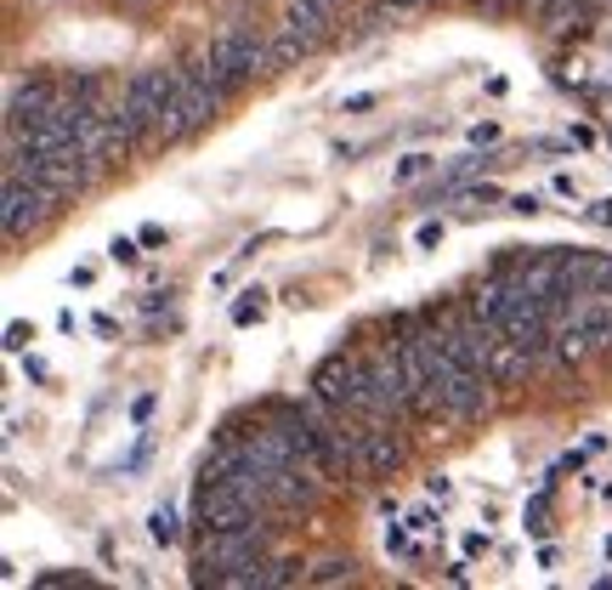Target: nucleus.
Returning <instances> with one entry per match:
<instances>
[{
	"label": "nucleus",
	"instance_id": "20",
	"mask_svg": "<svg viewBox=\"0 0 612 590\" xmlns=\"http://www.w3.org/2000/svg\"><path fill=\"white\" fill-rule=\"evenodd\" d=\"M109 256L120 261V268H131V261H136V239H114V245H109Z\"/></svg>",
	"mask_w": 612,
	"mask_h": 590
},
{
	"label": "nucleus",
	"instance_id": "6",
	"mask_svg": "<svg viewBox=\"0 0 612 590\" xmlns=\"http://www.w3.org/2000/svg\"><path fill=\"white\" fill-rule=\"evenodd\" d=\"M57 205H63V200H57L52 188L29 182V177H7V211H0V222H7V239L34 234V227H41Z\"/></svg>",
	"mask_w": 612,
	"mask_h": 590
},
{
	"label": "nucleus",
	"instance_id": "4",
	"mask_svg": "<svg viewBox=\"0 0 612 590\" xmlns=\"http://www.w3.org/2000/svg\"><path fill=\"white\" fill-rule=\"evenodd\" d=\"M199 57L211 63V75H216L227 91H245V86H256L261 75H279V69H272V46L256 35V29H245V23L216 29V41L204 46Z\"/></svg>",
	"mask_w": 612,
	"mask_h": 590
},
{
	"label": "nucleus",
	"instance_id": "22",
	"mask_svg": "<svg viewBox=\"0 0 612 590\" xmlns=\"http://www.w3.org/2000/svg\"><path fill=\"white\" fill-rule=\"evenodd\" d=\"M596 227H612V200H590V211H585Z\"/></svg>",
	"mask_w": 612,
	"mask_h": 590
},
{
	"label": "nucleus",
	"instance_id": "21",
	"mask_svg": "<svg viewBox=\"0 0 612 590\" xmlns=\"http://www.w3.org/2000/svg\"><path fill=\"white\" fill-rule=\"evenodd\" d=\"M41 585L46 590H63V585H91V579L86 574H41Z\"/></svg>",
	"mask_w": 612,
	"mask_h": 590
},
{
	"label": "nucleus",
	"instance_id": "13",
	"mask_svg": "<svg viewBox=\"0 0 612 590\" xmlns=\"http://www.w3.org/2000/svg\"><path fill=\"white\" fill-rule=\"evenodd\" d=\"M267 290L261 284H250V290H238V302H233V324H238V330H250V324H261L267 318Z\"/></svg>",
	"mask_w": 612,
	"mask_h": 590
},
{
	"label": "nucleus",
	"instance_id": "14",
	"mask_svg": "<svg viewBox=\"0 0 612 590\" xmlns=\"http://www.w3.org/2000/svg\"><path fill=\"white\" fill-rule=\"evenodd\" d=\"M148 534H154V545H177V540H182V522H177V511H170V506H154V517H148Z\"/></svg>",
	"mask_w": 612,
	"mask_h": 590
},
{
	"label": "nucleus",
	"instance_id": "15",
	"mask_svg": "<svg viewBox=\"0 0 612 590\" xmlns=\"http://www.w3.org/2000/svg\"><path fill=\"white\" fill-rule=\"evenodd\" d=\"M426 171H437V159H431V154H403V159H397V171H392V182L408 188V182H420Z\"/></svg>",
	"mask_w": 612,
	"mask_h": 590
},
{
	"label": "nucleus",
	"instance_id": "5",
	"mask_svg": "<svg viewBox=\"0 0 612 590\" xmlns=\"http://www.w3.org/2000/svg\"><path fill=\"white\" fill-rule=\"evenodd\" d=\"M193 522H199V529H216V534H227V529H267V517L238 495L233 483H199Z\"/></svg>",
	"mask_w": 612,
	"mask_h": 590
},
{
	"label": "nucleus",
	"instance_id": "8",
	"mask_svg": "<svg viewBox=\"0 0 612 590\" xmlns=\"http://www.w3.org/2000/svg\"><path fill=\"white\" fill-rule=\"evenodd\" d=\"M363 364H369V381H374V392H381V404L392 409V420H408V392H403V358H397V341L363 352Z\"/></svg>",
	"mask_w": 612,
	"mask_h": 590
},
{
	"label": "nucleus",
	"instance_id": "28",
	"mask_svg": "<svg viewBox=\"0 0 612 590\" xmlns=\"http://www.w3.org/2000/svg\"><path fill=\"white\" fill-rule=\"evenodd\" d=\"M601 551H607V563H612V534H607V540H601Z\"/></svg>",
	"mask_w": 612,
	"mask_h": 590
},
{
	"label": "nucleus",
	"instance_id": "30",
	"mask_svg": "<svg viewBox=\"0 0 612 590\" xmlns=\"http://www.w3.org/2000/svg\"><path fill=\"white\" fill-rule=\"evenodd\" d=\"M125 7H143V0H125Z\"/></svg>",
	"mask_w": 612,
	"mask_h": 590
},
{
	"label": "nucleus",
	"instance_id": "25",
	"mask_svg": "<svg viewBox=\"0 0 612 590\" xmlns=\"http://www.w3.org/2000/svg\"><path fill=\"white\" fill-rule=\"evenodd\" d=\"M23 341H34V330H23V324H12V330H7V347H12V352H23Z\"/></svg>",
	"mask_w": 612,
	"mask_h": 590
},
{
	"label": "nucleus",
	"instance_id": "2",
	"mask_svg": "<svg viewBox=\"0 0 612 590\" xmlns=\"http://www.w3.org/2000/svg\"><path fill=\"white\" fill-rule=\"evenodd\" d=\"M170 97H177V69H165V63H148V69H136L120 91V125L131 148H159V125H165V109Z\"/></svg>",
	"mask_w": 612,
	"mask_h": 590
},
{
	"label": "nucleus",
	"instance_id": "29",
	"mask_svg": "<svg viewBox=\"0 0 612 590\" xmlns=\"http://www.w3.org/2000/svg\"><path fill=\"white\" fill-rule=\"evenodd\" d=\"M607 143H612V120H607Z\"/></svg>",
	"mask_w": 612,
	"mask_h": 590
},
{
	"label": "nucleus",
	"instance_id": "10",
	"mask_svg": "<svg viewBox=\"0 0 612 590\" xmlns=\"http://www.w3.org/2000/svg\"><path fill=\"white\" fill-rule=\"evenodd\" d=\"M528 370H533V352H528V347H517L510 336H499V330H494L488 381H494V386H517V381H528Z\"/></svg>",
	"mask_w": 612,
	"mask_h": 590
},
{
	"label": "nucleus",
	"instance_id": "11",
	"mask_svg": "<svg viewBox=\"0 0 612 590\" xmlns=\"http://www.w3.org/2000/svg\"><path fill=\"white\" fill-rule=\"evenodd\" d=\"M57 97H63V86H52V80L12 86V97H7V125H23V120H34V114H46Z\"/></svg>",
	"mask_w": 612,
	"mask_h": 590
},
{
	"label": "nucleus",
	"instance_id": "17",
	"mask_svg": "<svg viewBox=\"0 0 612 590\" xmlns=\"http://www.w3.org/2000/svg\"><path fill=\"white\" fill-rule=\"evenodd\" d=\"M295 579H301L295 556H284V563H267V585H295Z\"/></svg>",
	"mask_w": 612,
	"mask_h": 590
},
{
	"label": "nucleus",
	"instance_id": "7",
	"mask_svg": "<svg viewBox=\"0 0 612 590\" xmlns=\"http://www.w3.org/2000/svg\"><path fill=\"white\" fill-rule=\"evenodd\" d=\"M408 461L403 432L392 420H363V438H358V477H397Z\"/></svg>",
	"mask_w": 612,
	"mask_h": 590
},
{
	"label": "nucleus",
	"instance_id": "18",
	"mask_svg": "<svg viewBox=\"0 0 612 590\" xmlns=\"http://www.w3.org/2000/svg\"><path fill=\"white\" fill-rule=\"evenodd\" d=\"M551 193H556V200H573V205L585 200V188H578V177H567V171H562V177H551Z\"/></svg>",
	"mask_w": 612,
	"mask_h": 590
},
{
	"label": "nucleus",
	"instance_id": "19",
	"mask_svg": "<svg viewBox=\"0 0 612 590\" xmlns=\"http://www.w3.org/2000/svg\"><path fill=\"white\" fill-rule=\"evenodd\" d=\"M415 245H420V250H437V245H442V222H420V227H415Z\"/></svg>",
	"mask_w": 612,
	"mask_h": 590
},
{
	"label": "nucleus",
	"instance_id": "26",
	"mask_svg": "<svg viewBox=\"0 0 612 590\" xmlns=\"http://www.w3.org/2000/svg\"><path fill=\"white\" fill-rule=\"evenodd\" d=\"M471 143H476V148H483V143H499V125H476Z\"/></svg>",
	"mask_w": 612,
	"mask_h": 590
},
{
	"label": "nucleus",
	"instance_id": "9",
	"mask_svg": "<svg viewBox=\"0 0 612 590\" xmlns=\"http://www.w3.org/2000/svg\"><path fill=\"white\" fill-rule=\"evenodd\" d=\"M340 7H347V0H290V7H284V23L301 29V35H313V41H324L329 29L340 23Z\"/></svg>",
	"mask_w": 612,
	"mask_h": 590
},
{
	"label": "nucleus",
	"instance_id": "27",
	"mask_svg": "<svg viewBox=\"0 0 612 590\" xmlns=\"http://www.w3.org/2000/svg\"><path fill=\"white\" fill-rule=\"evenodd\" d=\"M392 12H408V7H426V0H386Z\"/></svg>",
	"mask_w": 612,
	"mask_h": 590
},
{
	"label": "nucleus",
	"instance_id": "24",
	"mask_svg": "<svg viewBox=\"0 0 612 590\" xmlns=\"http://www.w3.org/2000/svg\"><path fill=\"white\" fill-rule=\"evenodd\" d=\"M148 415H154V392H143V398H136V404H131V420H136V426H143Z\"/></svg>",
	"mask_w": 612,
	"mask_h": 590
},
{
	"label": "nucleus",
	"instance_id": "3",
	"mask_svg": "<svg viewBox=\"0 0 612 590\" xmlns=\"http://www.w3.org/2000/svg\"><path fill=\"white\" fill-rule=\"evenodd\" d=\"M261 540L267 529H199V551H193V568H199V585H222V590H238V574L261 568Z\"/></svg>",
	"mask_w": 612,
	"mask_h": 590
},
{
	"label": "nucleus",
	"instance_id": "12",
	"mask_svg": "<svg viewBox=\"0 0 612 590\" xmlns=\"http://www.w3.org/2000/svg\"><path fill=\"white\" fill-rule=\"evenodd\" d=\"M267 46H272V69H295L301 57H313V52H318V41H313V35H301V29H290V23H279V35H272Z\"/></svg>",
	"mask_w": 612,
	"mask_h": 590
},
{
	"label": "nucleus",
	"instance_id": "16",
	"mask_svg": "<svg viewBox=\"0 0 612 590\" xmlns=\"http://www.w3.org/2000/svg\"><path fill=\"white\" fill-rule=\"evenodd\" d=\"M313 585H352V563H324L318 574H306Z\"/></svg>",
	"mask_w": 612,
	"mask_h": 590
},
{
	"label": "nucleus",
	"instance_id": "1",
	"mask_svg": "<svg viewBox=\"0 0 612 590\" xmlns=\"http://www.w3.org/2000/svg\"><path fill=\"white\" fill-rule=\"evenodd\" d=\"M222 103H227V86L211 75V63L193 57L188 69H177V97H170V109H165L159 143H188V137H199V131L222 114Z\"/></svg>",
	"mask_w": 612,
	"mask_h": 590
},
{
	"label": "nucleus",
	"instance_id": "23",
	"mask_svg": "<svg viewBox=\"0 0 612 590\" xmlns=\"http://www.w3.org/2000/svg\"><path fill=\"white\" fill-rule=\"evenodd\" d=\"M363 109H374V91H358V97H347V103H340V114H363Z\"/></svg>",
	"mask_w": 612,
	"mask_h": 590
}]
</instances>
